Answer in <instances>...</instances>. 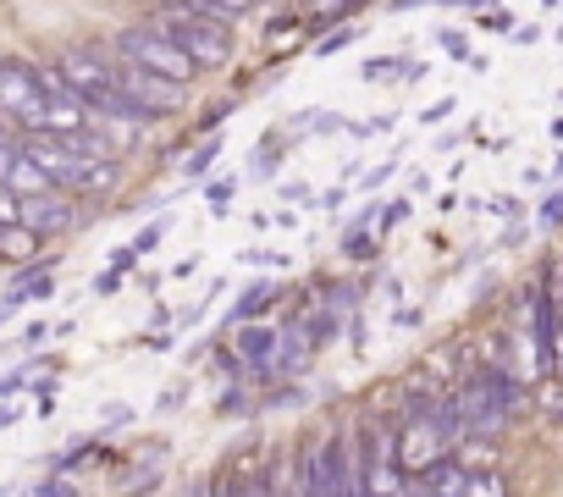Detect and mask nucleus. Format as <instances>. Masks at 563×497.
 <instances>
[{"instance_id":"1","label":"nucleus","mask_w":563,"mask_h":497,"mask_svg":"<svg viewBox=\"0 0 563 497\" xmlns=\"http://www.w3.org/2000/svg\"><path fill=\"white\" fill-rule=\"evenodd\" d=\"M442 404V398H437ZM437 404H420V398H404V409L393 415V448H398V470L404 481H420L426 470H437L453 448L437 426Z\"/></svg>"},{"instance_id":"2","label":"nucleus","mask_w":563,"mask_h":497,"mask_svg":"<svg viewBox=\"0 0 563 497\" xmlns=\"http://www.w3.org/2000/svg\"><path fill=\"white\" fill-rule=\"evenodd\" d=\"M111 51L122 56V62H133V67H144V73H155V78H172V84H194L199 78V67H194V56L172 40V34H161L155 23H133V29H122L117 40H111Z\"/></svg>"},{"instance_id":"3","label":"nucleus","mask_w":563,"mask_h":497,"mask_svg":"<svg viewBox=\"0 0 563 497\" xmlns=\"http://www.w3.org/2000/svg\"><path fill=\"white\" fill-rule=\"evenodd\" d=\"M161 34H172L188 56H194V67L199 73H216V67H227L232 62V29L227 23H205V18H188V12H177L172 7V0H166V7L150 18Z\"/></svg>"},{"instance_id":"4","label":"nucleus","mask_w":563,"mask_h":497,"mask_svg":"<svg viewBox=\"0 0 563 497\" xmlns=\"http://www.w3.org/2000/svg\"><path fill=\"white\" fill-rule=\"evenodd\" d=\"M0 117H7V122H18L23 133H40V117H45L40 62L0 56Z\"/></svg>"},{"instance_id":"5","label":"nucleus","mask_w":563,"mask_h":497,"mask_svg":"<svg viewBox=\"0 0 563 497\" xmlns=\"http://www.w3.org/2000/svg\"><path fill=\"white\" fill-rule=\"evenodd\" d=\"M56 67L73 84V95H84L89 106H100L117 89V51L111 45H73V51L56 56Z\"/></svg>"},{"instance_id":"6","label":"nucleus","mask_w":563,"mask_h":497,"mask_svg":"<svg viewBox=\"0 0 563 497\" xmlns=\"http://www.w3.org/2000/svg\"><path fill=\"white\" fill-rule=\"evenodd\" d=\"M117 89H122L128 100H139L155 122L177 117V106H183V84L155 78V73H144V67H133V62H122V56H117Z\"/></svg>"},{"instance_id":"7","label":"nucleus","mask_w":563,"mask_h":497,"mask_svg":"<svg viewBox=\"0 0 563 497\" xmlns=\"http://www.w3.org/2000/svg\"><path fill=\"white\" fill-rule=\"evenodd\" d=\"M23 150H29V155L45 166V177H51L62 194H78V188H84V172L95 166V161L73 155L62 139H51V133H29V139H23Z\"/></svg>"},{"instance_id":"8","label":"nucleus","mask_w":563,"mask_h":497,"mask_svg":"<svg viewBox=\"0 0 563 497\" xmlns=\"http://www.w3.org/2000/svg\"><path fill=\"white\" fill-rule=\"evenodd\" d=\"M73 221H78L73 194H34V199H23V227L40 232V238H56V232H67Z\"/></svg>"},{"instance_id":"9","label":"nucleus","mask_w":563,"mask_h":497,"mask_svg":"<svg viewBox=\"0 0 563 497\" xmlns=\"http://www.w3.org/2000/svg\"><path fill=\"white\" fill-rule=\"evenodd\" d=\"M260 497H305V453L299 448H276L271 453Z\"/></svg>"},{"instance_id":"10","label":"nucleus","mask_w":563,"mask_h":497,"mask_svg":"<svg viewBox=\"0 0 563 497\" xmlns=\"http://www.w3.org/2000/svg\"><path fill=\"white\" fill-rule=\"evenodd\" d=\"M0 183H7V188H12L18 199H34V194H62V188H56V183L45 177V166H40V161H34L29 150H23V155H18V161L7 166V172H0Z\"/></svg>"},{"instance_id":"11","label":"nucleus","mask_w":563,"mask_h":497,"mask_svg":"<svg viewBox=\"0 0 563 497\" xmlns=\"http://www.w3.org/2000/svg\"><path fill=\"white\" fill-rule=\"evenodd\" d=\"M310 360H316L310 338H305L299 327H282V349H276V382H294V376H305V371H310Z\"/></svg>"},{"instance_id":"12","label":"nucleus","mask_w":563,"mask_h":497,"mask_svg":"<svg viewBox=\"0 0 563 497\" xmlns=\"http://www.w3.org/2000/svg\"><path fill=\"white\" fill-rule=\"evenodd\" d=\"M51 294H56V266H51V261L23 266L18 283L7 288V310H18V305H29V299H51Z\"/></svg>"},{"instance_id":"13","label":"nucleus","mask_w":563,"mask_h":497,"mask_svg":"<svg viewBox=\"0 0 563 497\" xmlns=\"http://www.w3.org/2000/svg\"><path fill=\"white\" fill-rule=\"evenodd\" d=\"M40 255V232L29 227H0V261L7 266H29Z\"/></svg>"},{"instance_id":"14","label":"nucleus","mask_w":563,"mask_h":497,"mask_svg":"<svg viewBox=\"0 0 563 497\" xmlns=\"http://www.w3.org/2000/svg\"><path fill=\"white\" fill-rule=\"evenodd\" d=\"M271 305H276V288H271V283H254V288H249V294H243V299H238V305L227 310V327H243V321L265 316Z\"/></svg>"},{"instance_id":"15","label":"nucleus","mask_w":563,"mask_h":497,"mask_svg":"<svg viewBox=\"0 0 563 497\" xmlns=\"http://www.w3.org/2000/svg\"><path fill=\"white\" fill-rule=\"evenodd\" d=\"M249 404H260V387H249V382H232V387L216 398V415H221V420H238V415H249Z\"/></svg>"},{"instance_id":"16","label":"nucleus","mask_w":563,"mask_h":497,"mask_svg":"<svg viewBox=\"0 0 563 497\" xmlns=\"http://www.w3.org/2000/svg\"><path fill=\"white\" fill-rule=\"evenodd\" d=\"M464 497H514V481L503 470H481V475H470V492Z\"/></svg>"},{"instance_id":"17","label":"nucleus","mask_w":563,"mask_h":497,"mask_svg":"<svg viewBox=\"0 0 563 497\" xmlns=\"http://www.w3.org/2000/svg\"><path fill=\"white\" fill-rule=\"evenodd\" d=\"M117 177H122V161H95V166L84 172V188H78V194H111Z\"/></svg>"},{"instance_id":"18","label":"nucleus","mask_w":563,"mask_h":497,"mask_svg":"<svg viewBox=\"0 0 563 497\" xmlns=\"http://www.w3.org/2000/svg\"><path fill=\"white\" fill-rule=\"evenodd\" d=\"M420 73H426L420 62H398V56L393 62H365V78L371 84H382V78H420Z\"/></svg>"},{"instance_id":"19","label":"nucleus","mask_w":563,"mask_h":497,"mask_svg":"<svg viewBox=\"0 0 563 497\" xmlns=\"http://www.w3.org/2000/svg\"><path fill=\"white\" fill-rule=\"evenodd\" d=\"M343 255H349V261H371V255H376V238L365 232V221H354V227L343 232Z\"/></svg>"},{"instance_id":"20","label":"nucleus","mask_w":563,"mask_h":497,"mask_svg":"<svg viewBox=\"0 0 563 497\" xmlns=\"http://www.w3.org/2000/svg\"><path fill=\"white\" fill-rule=\"evenodd\" d=\"M282 155H288V144H282V139H265V150H254L249 172H254V177H271V172L282 166Z\"/></svg>"},{"instance_id":"21","label":"nucleus","mask_w":563,"mask_h":497,"mask_svg":"<svg viewBox=\"0 0 563 497\" xmlns=\"http://www.w3.org/2000/svg\"><path fill=\"white\" fill-rule=\"evenodd\" d=\"M437 51H448L453 62H470V67H481V56H470V40H464L459 29H437Z\"/></svg>"},{"instance_id":"22","label":"nucleus","mask_w":563,"mask_h":497,"mask_svg":"<svg viewBox=\"0 0 563 497\" xmlns=\"http://www.w3.org/2000/svg\"><path fill=\"white\" fill-rule=\"evenodd\" d=\"M221 150H227V139H221V133H216V139H205V144H199V150L188 155V177H199V172H210V161H216Z\"/></svg>"},{"instance_id":"23","label":"nucleus","mask_w":563,"mask_h":497,"mask_svg":"<svg viewBox=\"0 0 563 497\" xmlns=\"http://www.w3.org/2000/svg\"><path fill=\"white\" fill-rule=\"evenodd\" d=\"M354 40H360V29H354V23H343V29H332V34L316 45V56H338V51H349Z\"/></svg>"},{"instance_id":"24","label":"nucleus","mask_w":563,"mask_h":497,"mask_svg":"<svg viewBox=\"0 0 563 497\" xmlns=\"http://www.w3.org/2000/svg\"><path fill=\"white\" fill-rule=\"evenodd\" d=\"M0 227H23V199L0 183Z\"/></svg>"},{"instance_id":"25","label":"nucleus","mask_w":563,"mask_h":497,"mask_svg":"<svg viewBox=\"0 0 563 497\" xmlns=\"http://www.w3.org/2000/svg\"><path fill=\"white\" fill-rule=\"evenodd\" d=\"M232 194H238V177H216V183H205V199H210L216 210H227Z\"/></svg>"},{"instance_id":"26","label":"nucleus","mask_w":563,"mask_h":497,"mask_svg":"<svg viewBox=\"0 0 563 497\" xmlns=\"http://www.w3.org/2000/svg\"><path fill=\"white\" fill-rule=\"evenodd\" d=\"M34 497H78V486H73L67 475H45V481L34 486Z\"/></svg>"},{"instance_id":"27","label":"nucleus","mask_w":563,"mask_h":497,"mask_svg":"<svg viewBox=\"0 0 563 497\" xmlns=\"http://www.w3.org/2000/svg\"><path fill=\"white\" fill-rule=\"evenodd\" d=\"M536 221H541V232H558V227H563V194H552V199L541 205V216H536Z\"/></svg>"},{"instance_id":"28","label":"nucleus","mask_w":563,"mask_h":497,"mask_svg":"<svg viewBox=\"0 0 563 497\" xmlns=\"http://www.w3.org/2000/svg\"><path fill=\"white\" fill-rule=\"evenodd\" d=\"M161 238H166V221H150V227H144V232L133 238V255H150V248H155Z\"/></svg>"},{"instance_id":"29","label":"nucleus","mask_w":563,"mask_h":497,"mask_svg":"<svg viewBox=\"0 0 563 497\" xmlns=\"http://www.w3.org/2000/svg\"><path fill=\"white\" fill-rule=\"evenodd\" d=\"M243 261H249V266H265V272H282V266H288V261H282V255H271V248H249Z\"/></svg>"},{"instance_id":"30","label":"nucleus","mask_w":563,"mask_h":497,"mask_svg":"<svg viewBox=\"0 0 563 497\" xmlns=\"http://www.w3.org/2000/svg\"><path fill=\"white\" fill-rule=\"evenodd\" d=\"M404 216H409V199H393V205H387V210H382L376 221H382V232H393V227H398Z\"/></svg>"},{"instance_id":"31","label":"nucleus","mask_w":563,"mask_h":497,"mask_svg":"<svg viewBox=\"0 0 563 497\" xmlns=\"http://www.w3.org/2000/svg\"><path fill=\"white\" fill-rule=\"evenodd\" d=\"M393 166H398V155H393L387 166H376V172H365V183H360V194H371V188H382V183L393 177Z\"/></svg>"},{"instance_id":"32","label":"nucleus","mask_w":563,"mask_h":497,"mask_svg":"<svg viewBox=\"0 0 563 497\" xmlns=\"http://www.w3.org/2000/svg\"><path fill=\"white\" fill-rule=\"evenodd\" d=\"M122 277H128V272H117V266H106V272L95 277V294H117V288H122Z\"/></svg>"},{"instance_id":"33","label":"nucleus","mask_w":563,"mask_h":497,"mask_svg":"<svg viewBox=\"0 0 563 497\" xmlns=\"http://www.w3.org/2000/svg\"><path fill=\"white\" fill-rule=\"evenodd\" d=\"M183 398H188V387H166L155 409H161V415H177V409H183Z\"/></svg>"},{"instance_id":"34","label":"nucleus","mask_w":563,"mask_h":497,"mask_svg":"<svg viewBox=\"0 0 563 497\" xmlns=\"http://www.w3.org/2000/svg\"><path fill=\"white\" fill-rule=\"evenodd\" d=\"M481 29H492V34H514V18H508V12H486Z\"/></svg>"},{"instance_id":"35","label":"nucleus","mask_w":563,"mask_h":497,"mask_svg":"<svg viewBox=\"0 0 563 497\" xmlns=\"http://www.w3.org/2000/svg\"><path fill=\"white\" fill-rule=\"evenodd\" d=\"M221 7H227L232 18H243V12H254V7H265V0H221Z\"/></svg>"},{"instance_id":"36","label":"nucleus","mask_w":563,"mask_h":497,"mask_svg":"<svg viewBox=\"0 0 563 497\" xmlns=\"http://www.w3.org/2000/svg\"><path fill=\"white\" fill-rule=\"evenodd\" d=\"M122 420H133V409H128V404H111V409H106V426H122Z\"/></svg>"},{"instance_id":"37","label":"nucleus","mask_w":563,"mask_h":497,"mask_svg":"<svg viewBox=\"0 0 563 497\" xmlns=\"http://www.w3.org/2000/svg\"><path fill=\"white\" fill-rule=\"evenodd\" d=\"M282 199H305L310 205V188L305 183H282Z\"/></svg>"},{"instance_id":"38","label":"nucleus","mask_w":563,"mask_h":497,"mask_svg":"<svg viewBox=\"0 0 563 497\" xmlns=\"http://www.w3.org/2000/svg\"><path fill=\"white\" fill-rule=\"evenodd\" d=\"M442 117H453V100H437V106L426 111V122H442Z\"/></svg>"},{"instance_id":"39","label":"nucleus","mask_w":563,"mask_h":497,"mask_svg":"<svg viewBox=\"0 0 563 497\" xmlns=\"http://www.w3.org/2000/svg\"><path fill=\"white\" fill-rule=\"evenodd\" d=\"M7 426H18V409H12L7 398H0V431H7Z\"/></svg>"},{"instance_id":"40","label":"nucleus","mask_w":563,"mask_h":497,"mask_svg":"<svg viewBox=\"0 0 563 497\" xmlns=\"http://www.w3.org/2000/svg\"><path fill=\"white\" fill-rule=\"evenodd\" d=\"M431 7H442V12H448V7H492V0H431Z\"/></svg>"},{"instance_id":"41","label":"nucleus","mask_w":563,"mask_h":497,"mask_svg":"<svg viewBox=\"0 0 563 497\" xmlns=\"http://www.w3.org/2000/svg\"><path fill=\"white\" fill-rule=\"evenodd\" d=\"M0 128H18V122H7V117H0Z\"/></svg>"},{"instance_id":"42","label":"nucleus","mask_w":563,"mask_h":497,"mask_svg":"<svg viewBox=\"0 0 563 497\" xmlns=\"http://www.w3.org/2000/svg\"><path fill=\"white\" fill-rule=\"evenodd\" d=\"M552 133H558V139H563V122H558V128H552Z\"/></svg>"},{"instance_id":"43","label":"nucleus","mask_w":563,"mask_h":497,"mask_svg":"<svg viewBox=\"0 0 563 497\" xmlns=\"http://www.w3.org/2000/svg\"><path fill=\"white\" fill-rule=\"evenodd\" d=\"M558 177H563V161H558Z\"/></svg>"}]
</instances>
